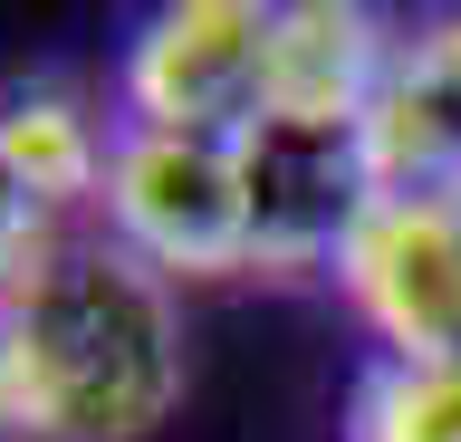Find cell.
Returning a JSON list of instances; mask_svg holds the SVG:
<instances>
[{
  "label": "cell",
  "mask_w": 461,
  "mask_h": 442,
  "mask_svg": "<svg viewBox=\"0 0 461 442\" xmlns=\"http://www.w3.org/2000/svg\"><path fill=\"white\" fill-rule=\"evenodd\" d=\"M183 404V308L115 231H58L0 298V433L144 442Z\"/></svg>",
  "instance_id": "6da1fadb"
},
{
  "label": "cell",
  "mask_w": 461,
  "mask_h": 442,
  "mask_svg": "<svg viewBox=\"0 0 461 442\" xmlns=\"http://www.w3.org/2000/svg\"><path fill=\"white\" fill-rule=\"evenodd\" d=\"M279 96V0H173L115 68L125 125L240 145Z\"/></svg>",
  "instance_id": "7a4b0ae2"
},
{
  "label": "cell",
  "mask_w": 461,
  "mask_h": 442,
  "mask_svg": "<svg viewBox=\"0 0 461 442\" xmlns=\"http://www.w3.org/2000/svg\"><path fill=\"white\" fill-rule=\"evenodd\" d=\"M125 250L164 279H240L250 269V193H240V145L212 135H164V125L115 116V164L96 203Z\"/></svg>",
  "instance_id": "3957f363"
},
{
  "label": "cell",
  "mask_w": 461,
  "mask_h": 442,
  "mask_svg": "<svg viewBox=\"0 0 461 442\" xmlns=\"http://www.w3.org/2000/svg\"><path fill=\"white\" fill-rule=\"evenodd\" d=\"M240 193H250V269L269 279L337 269L356 221L375 212L366 116H259L240 135Z\"/></svg>",
  "instance_id": "277c9868"
},
{
  "label": "cell",
  "mask_w": 461,
  "mask_h": 442,
  "mask_svg": "<svg viewBox=\"0 0 461 442\" xmlns=\"http://www.w3.org/2000/svg\"><path fill=\"white\" fill-rule=\"evenodd\" d=\"M346 308L403 365H461V203H375L337 260Z\"/></svg>",
  "instance_id": "5b68a950"
},
{
  "label": "cell",
  "mask_w": 461,
  "mask_h": 442,
  "mask_svg": "<svg viewBox=\"0 0 461 442\" xmlns=\"http://www.w3.org/2000/svg\"><path fill=\"white\" fill-rule=\"evenodd\" d=\"M375 203H461V87L423 39H403L384 96L366 106Z\"/></svg>",
  "instance_id": "8992f818"
},
{
  "label": "cell",
  "mask_w": 461,
  "mask_h": 442,
  "mask_svg": "<svg viewBox=\"0 0 461 442\" xmlns=\"http://www.w3.org/2000/svg\"><path fill=\"white\" fill-rule=\"evenodd\" d=\"M403 39H384L356 0H279V96L269 116H366L394 77Z\"/></svg>",
  "instance_id": "52a82bcc"
},
{
  "label": "cell",
  "mask_w": 461,
  "mask_h": 442,
  "mask_svg": "<svg viewBox=\"0 0 461 442\" xmlns=\"http://www.w3.org/2000/svg\"><path fill=\"white\" fill-rule=\"evenodd\" d=\"M0 154L39 193V212H49L58 231H77V212L106 203L115 125H96V106L68 96V87H20V96H0Z\"/></svg>",
  "instance_id": "ba28073f"
},
{
  "label": "cell",
  "mask_w": 461,
  "mask_h": 442,
  "mask_svg": "<svg viewBox=\"0 0 461 442\" xmlns=\"http://www.w3.org/2000/svg\"><path fill=\"white\" fill-rule=\"evenodd\" d=\"M346 442H461V365L375 356L346 394Z\"/></svg>",
  "instance_id": "9c48e42d"
},
{
  "label": "cell",
  "mask_w": 461,
  "mask_h": 442,
  "mask_svg": "<svg viewBox=\"0 0 461 442\" xmlns=\"http://www.w3.org/2000/svg\"><path fill=\"white\" fill-rule=\"evenodd\" d=\"M49 240H58V221L39 212V193H29V183L10 174V154H0V298L39 269V250H49Z\"/></svg>",
  "instance_id": "30bf717a"
},
{
  "label": "cell",
  "mask_w": 461,
  "mask_h": 442,
  "mask_svg": "<svg viewBox=\"0 0 461 442\" xmlns=\"http://www.w3.org/2000/svg\"><path fill=\"white\" fill-rule=\"evenodd\" d=\"M423 49L442 59V77L461 87V10H452V20H432V30H423Z\"/></svg>",
  "instance_id": "8fae6325"
}]
</instances>
